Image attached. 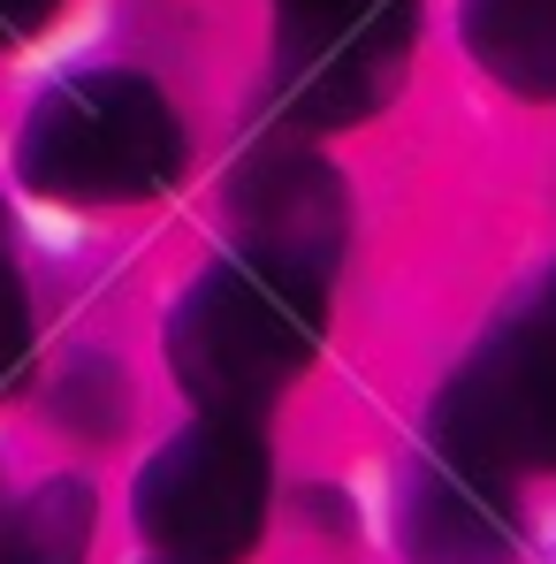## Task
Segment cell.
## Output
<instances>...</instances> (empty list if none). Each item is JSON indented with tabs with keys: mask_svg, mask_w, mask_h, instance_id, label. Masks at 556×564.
<instances>
[{
	"mask_svg": "<svg viewBox=\"0 0 556 564\" xmlns=\"http://www.w3.org/2000/svg\"><path fill=\"white\" fill-rule=\"evenodd\" d=\"M138 511L161 542H176L190 557H229L260 511V451L237 427H198L153 458Z\"/></svg>",
	"mask_w": 556,
	"mask_h": 564,
	"instance_id": "4",
	"label": "cell"
},
{
	"mask_svg": "<svg viewBox=\"0 0 556 564\" xmlns=\"http://www.w3.org/2000/svg\"><path fill=\"white\" fill-rule=\"evenodd\" d=\"M328 184L305 176L297 161H268L237 184V214L252 221V252L282 260V268H305V252L328 237Z\"/></svg>",
	"mask_w": 556,
	"mask_h": 564,
	"instance_id": "5",
	"label": "cell"
},
{
	"mask_svg": "<svg viewBox=\"0 0 556 564\" xmlns=\"http://www.w3.org/2000/svg\"><path fill=\"white\" fill-rule=\"evenodd\" d=\"M85 542V496L46 488L31 511H0V564H77Z\"/></svg>",
	"mask_w": 556,
	"mask_h": 564,
	"instance_id": "7",
	"label": "cell"
},
{
	"mask_svg": "<svg viewBox=\"0 0 556 564\" xmlns=\"http://www.w3.org/2000/svg\"><path fill=\"white\" fill-rule=\"evenodd\" d=\"M472 46L495 62V77L556 93V0H472Z\"/></svg>",
	"mask_w": 556,
	"mask_h": 564,
	"instance_id": "6",
	"label": "cell"
},
{
	"mask_svg": "<svg viewBox=\"0 0 556 564\" xmlns=\"http://www.w3.org/2000/svg\"><path fill=\"white\" fill-rule=\"evenodd\" d=\"M404 31L412 0H282V99L313 122L373 107Z\"/></svg>",
	"mask_w": 556,
	"mask_h": 564,
	"instance_id": "3",
	"label": "cell"
},
{
	"mask_svg": "<svg viewBox=\"0 0 556 564\" xmlns=\"http://www.w3.org/2000/svg\"><path fill=\"white\" fill-rule=\"evenodd\" d=\"M313 351V275L282 260H221L168 321V359L206 404H260Z\"/></svg>",
	"mask_w": 556,
	"mask_h": 564,
	"instance_id": "2",
	"label": "cell"
},
{
	"mask_svg": "<svg viewBox=\"0 0 556 564\" xmlns=\"http://www.w3.org/2000/svg\"><path fill=\"white\" fill-rule=\"evenodd\" d=\"M15 169L31 191L69 198V206L153 198L184 176V122L168 115V99L145 77L85 69V77H62L23 115Z\"/></svg>",
	"mask_w": 556,
	"mask_h": 564,
	"instance_id": "1",
	"label": "cell"
},
{
	"mask_svg": "<svg viewBox=\"0 0 556 564\" xmlns=\"http://www.w3.org/2000/svg\"><path fill=\"white\" fill-rule=\"evenodd\" d=\"M31 367V297H23V275L15 260L0 252V389Z\"/></svg>",
	"mask_w": 556,
	"mask_h": 564,
	"instance_id": "8",
	"label": "cell"
},
{
	"mask_svg": "<svg viewBox=\"0 0 556 564\" xmlns=\"http://www.w3.org/2000/svg\"><path fill=\"white\" fill-rule=\"evenodd\" d=\"M62 0H0V46H15V39H31L46 15H54Z\"/></svg>",
	"mask_w": 556,
	"mask_h": 564,
	"instance_id": "9",
	"label": "cell"
}]
</instances>
